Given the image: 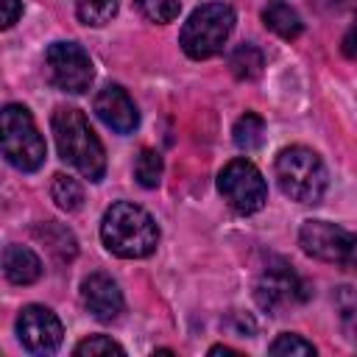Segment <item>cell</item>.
I'll list each match as a JSON object with an SVG mask.
<instances>
[{
  "instance_id": "12",
  "label": "cell",
  "mask_w": 357,
  "mask_h": 357,
  "mask_svg": "<svg viewBox=\"0 0 357 357\" xmlns=\"http://www.w3.org/2000/svg\"><path fill=\"white\" fill-rule=\"evenodd\" d=\"M95 114L117 134H131L139 126V112L134 106V100L128 98V92L117 84L103 86L95 95Z\"/></svg>"
},
{
  "instance_id": "24",
  "label": "cell",
  "mask_w": 357,
  "mask_h": 357,
  "mask_svg": "<svg viewBox=\"0 0 357 357\" xmlns=\"http://www.w3.org/2000/svg\"><path fill=\"white\" fill-rule=\"evenodd\" d=\"M75 354H81V357L84 354H89V357H95V354H126V349L117 340L106 337V335H92V337H86L75 346Z\"/></svg>"
},
{
  "instance_id": "2",
  "label": "cell",
  "mask_w": 357,
  "mask_h": 357,
  "mask_svg": "<svg viewBox=\"0 0 357 357\" xmlns=\"http://www.w3.org/2000/svg\"><path fill=\"white\" fill-rule=\"evenodd\" d=\"M100 240L103 245L123 259H142L156 251L159 229L156 220L137 204L117 201L103 212L100 220Z\"/></svg>"
},
{
  "instance_id": "3",
  "label": "cell",
  "mask_w": 357,
  "mask_h": 357,
  "mask_svg": "<svg viewBox=\"0 0 357 357\" xmlns=\"http://www.w3.org/2000/svg\"><path fill=\"white\" fill-rule=\"evenodd\" d=\"M276 181L279 190L296 204H318L326 190V167L321 156L304 145L282 148L276 156Z\"/></svg>"
},
{
  "instance_id": "15",
  "label": "cell",
  "mask_w": 357,
  "mask_h": 357,
  "mask_svg": "<svg viewBox=\"0 0 357 357\" xmlns=\"http://www.w3.org/2000/svg\"><path fill=\"white\" fill-rule=\"evenodd\" d=\"M33 234L47 245V251H50L59 262H64V259H73V257H75V237H73V231H70V229H64L61 223H56V220L39 223V226L33 229Z\"/></svg>"
},
{
  "instance_id": "7",
  "label": "cell",
  "mask_w": 357,
  "mask_h": 357,
  "mask_svg": "<svg viewBox=\"0 0 357 357\" xmlns=\"http://www.w3.org/2000/svg\"><path fill=\"white\" fill-rule=\"evenodd\" d=\"M298 243L312 259L357 271V234L346 231L343 226H335L329 220H304Z\"/></svg>"
},
{
  "instance_id": "19",
  "label": "cell",
  "mask_w": 357,
  "mask_h": 357,
  "mask_svg": "<svg viewBox=\"0 0 357 357\" xmlns=\"http://www.w3.org/2000/svg\"><path fill=\"white\" fill-rule=\"evenodd\" d=\"M134 176L145 190H153L162 181V156L153 148H142L134 162Z\"/></svg>"
},
{
  "instance_id": "27",
  "label": "cell",
  "mask_w": 357,
  "mask_h": 357,
  "mask_svg": "<svg viewBox=\"0 0 357 357\" xmlns=\"http://www.w3.org/2000/svg\"><path fill=\"white\" fill-rule=\"evenodd\" d=\"M209 354H237V351H234L231 346H212Z\"/></svg>"
},
{
  "instance_id": "4",
  "label": "cell",
  "mask_w": 357,
  "mask_h": 357,
  "mask_svg": "<svg viewBox=\"0 0 357 357\" xmlns=\"http://www.w3.org/2000/svg\"><path fill=\"white\" fill-rule=\"evenodd\" d=\"M234 28V8L229 3H204L198 6L181 28L178 45L190 59H212L223 50Z\"/></svg>"
},
{
  "instance_id": "26",
  "label": "cell",
  "mask_w": 357,
  "mask_h": 357,
  "mask_svg": "<svg viewBox=\"0 0 357 357\" xmlns=\"http://www.w3.org/2000/svg\"><path fill=\"white\" fill-rule=\"evenodd\" d=\"M343 53L346 56H351V59H357V22L349 28V33L343 36Z\"/></svg>"
},
{
  "instance_id": "17",
  "label": "cell",
  "mask_w": 357,
  "mask_h": 357,
  "mask_svg": "<svg viewBox=\"0 0 357 357\" xmlns=\"http://www.w3.org/2000/svg\"><path fill=\"white\" fill-rule=\"evenodd\" d=\"M231 134H234V145L240 151H257L262 145V139H265V123H262L259 114L245 112L243 117H237Z\"/></svg>"
},
{
  "instance_id": "8",
  "label": "cell",
  "mask_w": 357,
  "mask_h": 357,
  "mask_svg": "<svg viewBox=\"0 0 357 357\" xmlns=\"http://www.w3.org/2000/svg\"><path fill=\"white\" fill-rule=\"evenodd\" d=\"M218 190L223 201L240 215H254L268 201V184L248 159H231L218 176Z\"/></svg>"
},
{
  "instance_id": "22",
  "label": "cell",
  "mask_w": 357,
  "mask_h": 357,
  "mask_svg": "<svg viewBox=\"0 0 357 357\" xmlns=\"http://www.w3.org/2000/svg\"><path fill=\"white\" fill-rule=\"evenodd\" d=\"M137 11L148 20V22H156V25H167L178 17L181 11V3L178 0H134Z\"/></svg>"
},
{
  "instance_id": "13",
  "label": "cell",
  "mask_w": 357,
  "mask_h": 357,
  "mask_svg": "<svg viewBox=\"0 0 357 357\" xmlns=\"http://www.w3.org/2000/svg\"><path fill=\"white\" fill-rule=\"evenodd\" d=\"M3 273L11 284H33L42 276V259L25 245H6L3 251Z\"/></svg>"
},
{
  "instance_id": "11",
  "label": "cell",
  "mask_w": 357,
  "mask_h": 357,
  "mask_svg": "<svg viewBox=\"0 0 357 357\" xmlns=\"http://www.w3.org/2000/svg\"><path fill=\"white\" fill-rule=\"evenodd\" d=\"M81 301L89 310L92 318L112 324L120 318L126 301H123V290L117 287V282L106 273H89L81 282Z\"/></svg>"
},
{
  "instance_id": "14",
  "label": "cell",
  "mask_w": 357,
  "mask_h": 357,
  "mask_svg": "<svg viewBox=\"0 0 357 357\" xmlns=\"http://www.w3.org/2000/svg\"><path fill=\"white\" fill-rule=\"evenodd\" d=\"M262 22H265V28H271L282 39H298L301 31H304V22H301L298 11L293 6H287L284 0H271L262 8Z\"/></svg>"
},
{
  "instance_id": "9",
  "label": "cell",
  "mask_w": 357,
  "mask_h": 357,
  "mask_svg": "<svg viewBox=\"0 0 357 357\" xmlns=\"http://www.w3.org/2000/svg\"><path fill=\"white\" fill-rule=\"evenodd\" d=\"M45 73L53 86L73 95L86 92L95 78L89 53L75 42H53L45 53Z\"/></svg>"
},
{
  "instance_id": "18",
  "label": "cell",
  "mask_w": 357,
  "mask_h": 357,
  "mask_svg": "<svg viewBox=\"0 0 357 357\" xmlns=\"http://www.w3.org/2000/svg\"><path fill=\"white\" fill-rule=\"evenodd\" d=\"M50 198L56 201L59 209L75 212V209H81V204H84V187H81L73 176L56 173L53 181H50Z\"/></svg>"
},
{
  "instance_id": "23",
  "label": "cell",
  "mask_w": 357,
  "mask_h": 357,
  "mask_svg": "<svg viewBox=\"0 0 357 357\" xmlns=\"http://www.w3.org/2000/svg\"><path fill=\"white\" fill-rule=\"evenodd\" d=\"M268 351L276 354V357H282V354H315V346L310 340H304L301 335H296V332H284L268 346Z\"/></svg>"
},
{
  "instance_id": "16",
  "label": "cell",
  "mask_w": 357,
  "mask_h": 357,
  "mask_svg": "<svg viewBox=\"0 0 357 357\" xmlns=\"http://www.w3.org/2000/svg\"><path fill=\"white\" fill-rule=\"evenodd\" d=\"M229 67L234 73V78L240 81H254L262 75V67H265V56L259 47L254 45H237L231 53H229Z\"/></svg>"
},
{
  "instance_id": "20",
  "label": "cell",
  "mask_w": 357,
  "mask_h": 357,
  "mask_svg": "<svg viewBox=\"0 0 357 357\" xmlns=\"http://www.w3.org/2000/svg\"><path fill=\"white\" fill-rule=\"evenodd\" d=\"M335 310L340 318V326L349 337H357V290L354 287H337L335 290Z\"/></svg>"
},
{
  "instance_id": "1",
  "label": "cell",
  "mask_w": 357,
  "mask_h": 357,
  "mask_svg": "<svg viewBox=\"0 0 357 357\" xmlns=\"http://www.w3.org/2000/svg\"><path fill=\"white\" fill-rule=\"evenodd\" d=\"M50 126H53L59 156L67 165H73L84 178L100 181L106 173V151L98 134L92 131L89 120L84 117V112L73 106H59L50 117Z\"/></svg>"
},
{
  "instance_id": "10",
  "label": "cell",
  "mask_w": 357,
  "mask_h": 357,
  "mask_svg": "<svg viewBox=\"0 0 357 357\" xmlns=\"http://www.w3.org/2000/svg\"><path fill=\"white\" fill-rule=\"evenodd\" d=\"M17 335L31 354H53L61 346L64 329L53 310L42 304H28L17 315Z\"/></svg>"
},
{
  "instance_id": "6",
  "label": "cell",
  "mask_w": 357,
  "mask_h": 357,
  "mask_svg": "<svg viewBox=\"0 0 357 357\" xmlns=\"http://www.w3.org/2000/svg\"><path fill=\"white\" fill-rule=\"evenodd\" d=\"M254 298L265 312L282 315L310 298V284L284 259H268L254 282Z\"/></svg>"
},
{
  "instance_id": "21",
  "label": "cell",
  "mask_w": 357,
  "mask_h": 357,
  "mask_svg": "<svg viewBox=\"0 0 357 357\" xmlns=\"http://www.w3.org/2000/svg\"><path fill=\"white\" fill-rule=\"evenodd\" d=\"M75 14L84 25H106L117 14V0H75Z\"/></svg>"
},
{
  "instance_id": "5",
  "label": "cell",
  "mask_w": 357,
  "mask_h": 357,
  "mask_svg": "<svg viewBox=\"0 0 357 357\" xmlns=\"http://www.w3.org/2000/svg\"><path fill=\"white\" fill-rule=\"evenodd\" d=\"M45 139L31 117V112L20 103H8L3 109V156L22 173H33L45 165Z\"/></svg>"
},
{
  "instance_id": "25",
  "label": "cell",
  "mask_w": 357,
  "mask_h": 357,
  "mask_svg": "<svg viewBox=\"0 0 357 357\" xmlns=\"http://www.w3.org/2000/svg\"><path fill=\"white\" fill-rule=\"evenodd\" d=\"M0 25L3 28H11L17 20H20V14H22V3L20 0H0Z\"/></svg>"
}]
</instances>
